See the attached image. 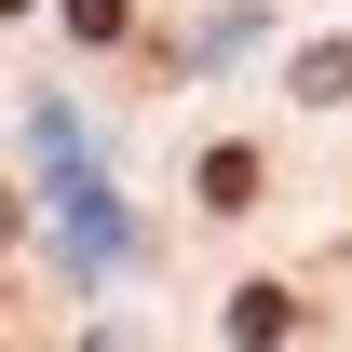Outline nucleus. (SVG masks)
Returning <instances> with one entry per match:
<instances>
[{"label": "nucleus", "instance_id": "1", "mask_svg": "<svg viewBox=\"0 0 352 352\" xmlns=\"http://www.w3.org/2000/svg\"><path fill=\"white\" fill-rule=\"evenodd\" d=\"M285 325H298V298H285V285H244V298H230V339H244V352H271Z\"/></svg>", "mask_w": 352, "mask_h": 352}, {"label": "nucleus", "instance_id": "3", "mask_svg": "<svg viewBox=\"0 0 352 352\" xmlns=\"http://www.w3.org/2000/svg\"><path fill=\"white\" fill-rule=\"evenodd\" d=\"M68 28L82 41H122V0H68Z\"/></svg>", "mask_w": 352, "mask_h": 352}, {"label": "nucleus", "instance_id": "4", "mask_svg": "<svg viewBox=\"0 0 352 352\" xmlns=\"http://www.w3.org/2000/svg\"><path fill=\"white\" fill-rule=\"evenodd\" d=\"M0 244H14V190H0Z\"/></svg>", "mask_w": 352, "mask_h": 352}, {"label": "nucleus", "instance_id": "2", "mask_svg": "<svg viewBox=\"0 0 352 352\" xmlns=\"http://www.w3.org/2000/svg\"><path fill=\"white\" fill-rule=\"evenodd\" d=\"M244 204H258V149H217L204 163V217H244Z\"/></svg>", "mask_w": 352, "mask_h": 352}, {"label": "nucleus", "instance_id": "5", "mask_svg": "<svg viewBox=\"0 0 352 352\" xmlns=\"http://www.w3.org/2000/svg\"><path fill=\"white\" fill-rule=\"evenodd\" d=\"M0 14H28V0H0Z\"/></svg>", "mask_w": 352, "mask_h": 352}]
</instances>
